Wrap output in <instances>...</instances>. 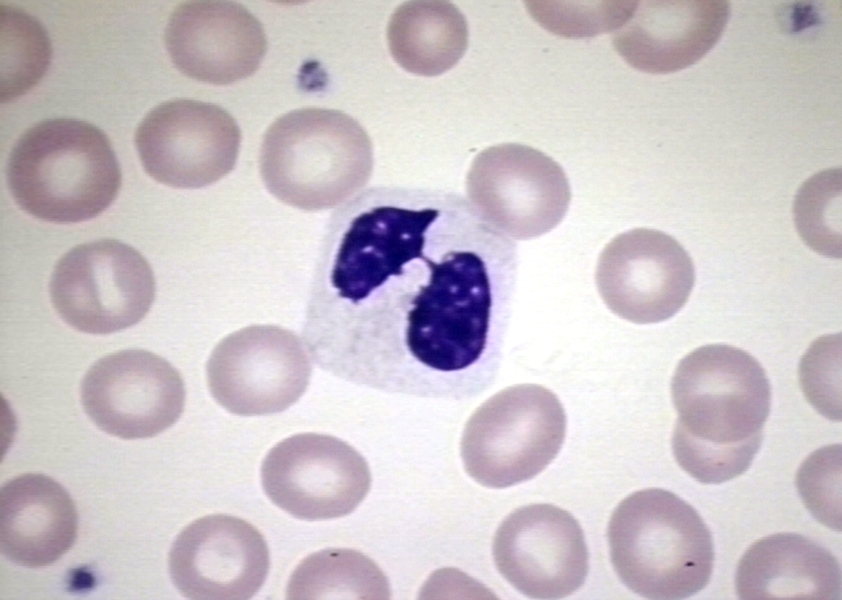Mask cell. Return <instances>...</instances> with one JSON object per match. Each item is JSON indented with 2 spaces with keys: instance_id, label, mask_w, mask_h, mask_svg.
Returning <instances> with one entry per match:
<instances>
[{
  "instance_id": "1",
  "label": "cell",
  "mask_w": 842,
  "mask_h": 600,
  "mask_svg": "<svg viewBox=\"0 0 842 600\" xmlns=\"http://www.w3.org/2000/svg\"><path fill=\"white\" fill-rule=\"evenodd\" d=\"M516 269L514 241L465 198L370 191L337 212L320 244L305 347L358 385L460 395L497 366Z\"/></svg>"
},
{
  "instance_id": "2",
  "label": "cell",
  "mask_w": 842,
  "mask_h": 600,
  "mask_svg": "<svg viewBox=\"0 0 842 600\" xmlns=\"http://www.w3.org/2000/svg\"><path fill=\"white\" fill-rule=\"evenodd\" d=\"M671 395L678 413L672 450L680 467L704 484L743 474L761 446L771 406L760 363L730 345L699 347L678 363Z\"/></svg>"
},
{
  "instance_id": "3",
  "label": "cell",
  "mask_w": 842,
  "mask_h": 600,
  "mask_svg": "<svg viewBox=\"0 0 842 600\" xmlns=\"http://www.w3.org/2000/svg\"><path fill=\"white\" fill-rule=\"evenodd\" d=\"M6 176L22 210L55 223L96 217L121 186L107 136L74 118L46 119L27 129L10 152Z\"/></svg>"
},
{
  "instance_id": "4",
  "label": "cell",
  "mask_w": 842,
  "mask_h": 600,
  "mask_svg": "<svg viewBox=\"0 0 842 600\" xmlns=\"http://www.w3.org/2000/svg\"><path fill=\"white\" fill-rule=\"evenodd\" d=\"M611 562L623 584L648 599H683L709 583L710 531L676 494L649 488L629 495L608 525Z\"/></svg>"
},
{
  "instance_id": "5",
  "label": "cell",
  "mask_w": 842,
  "mask_h": 600,
  "mask_svg": "<svg viewBox=\"0 0 842 600\" xmlns=\"http://www.w3.org/2000/svg\"><path fill=\"white\" fill-rule=\"evenodd\" d=\"M260 174L268 191L292 207L333 208L368 182L373 148L363 127L348 114L303 108L276 119L264 134Z\"/></svg>"
},
{
  "instance_id": "6",
  "label": "cell",
  "mask_w": 842,
  "mask_h": 600,
  "mask_svg": "<svg viewBox=\"0 0 842 600\" xmlns=\"http://www.w3.org/2000/svg\"><path fill=\"white\" fill-rule=\"evenodd\" d=\"M565 432V412L553 392L531 383L505 388L467 421L461 440L464 468L482 486H513L552 462Z\"/></svg>"
},
{
  "instance_id": "7",
  "label": "cell",
  "mask_w": 842,
  "mask_h": 600,
  "mask_svg": "<svg viewBox=\"0 0 842 600\" xmlns=\"http://www.w3.org/2000/svg\"><path fill=\"white\" fill-rule=\"evenodd\" d=\"M49 292L67 324L85 333L109 334L144 318L155 298V278L135 248L101 239L75 246L58 260Z\"/></svg>"
},
{
  "instance_id": "8",
  "label": "cell",
  "mask_w": 842,
  "mask_h": 600,
  "mask_svg": "<svg viewBox=\"0 0 842 600\" xmlns=\"http://www.w3.org/2000/svg\"><path fill=\"white\" fill-rule=\"evenodd\" d=\"M465 189L485 220L518 240L552 230L571 201L563 168L547 154L519 143L497 144L477 154Z\"/></svg>"
},
{
  "instance_id": "9",
  "label": "cell",
  "mask_w": 842,
  "mask_h": 600,
  "mask_svg": "<svg viewBox=\"0 0 842 600\" xmlns=\"http://www.w3.org/2000/svg\"><path fill=\"white\" fill-rule=\"evenodd\" d=\"M305 348L294 332L275 325L235 331L211 352L206 367L209 391L233 414L282 412L309 385L312 367Z\"/></svg>"
},
{
  "instance_id": "10",
  "label": "cell",
  "mask_w": 842,
  "mask_h": 600,
  "mask_svg": "<svg viewBox=\"0 0 842 600\" xmlns=\"http://www.w3.org/2000/svg\"><path fill=\"white\" fill-rule=\"evenodd\" d=\"M240 142V129L226 110L185 98L153 108L135 132L145 171L175 188H201L226 176L236 164Z\"/></svg>"
},
{
  "instance_id": "11",
  "label": "cell",
  "mask_w": 842,
  "mask_h": 600,
  "mask_svg": "<svg viewBox=\"0 0 842 600\" xmlns=\"http://www.w3.org/2000/svg\"><path fill=\"white\" fill-rule=\"evenodd\" d=\"M268 498L302 520L348 515L369 492L371 473L364 457L330 435L302 433L276 444L261 468Z\"/></svg>"
},
{
  "instance_id": "12",
  "label": "cell",
  "mask_w": 842,
  "mask_h": 600,
  "mask_svg": "<svg viewBox=\"0 0 842 600\" xmlns=\"http://www.w3.org/2000/svg\"><path fill=\"white\" fill-rule=\"evenodd\" d=\"M185 395L179 372L164 358L142 349L100 358L80 386L89 418L123 439L153 437L172 426L183 412Z\"/></svg>"
},
{
  "instance_id": "13",
  "label": "cell",
  "mask_w": 842,
  "mask_h": 600,
  "mask_svg": "<svg viewBox=\"0 0 842 600\" xmlns=\"http://www.w3.org/2000/svg\"><path fill=\"white\" fill-rule=\"evenodd\" d=\"M595 280L613 313L633 323L649 324L671 318L685 305L695 270L689 254L673 237L636 228L606 245Z\"/></svg>"
},
{
  "instance_id": "14",
  "label": "cell",
  "mask_w": 842,
  "mask_h": 600,
  "mask_svg": "<svg viewBox=\"0 0 842 600\" xmlns=\"http://www.w3.org/2000/svg\"><path fill=\"white\" fill-rule=\"evenodd\" d=\"M493 557L500 574L531 598L569 596L588 573V550L579 523L551 504H531L510 513L495 533Z\"/></svg>"
},
{
  "instance_id": "15",
  "label": "cell",
  "mask_w": 842,
  "mask_h": 600,
  "mask_svg": "<svg viewBox=\"0 0 842 600\" xmlns=\"http://www.w3.org/2000/svg\"><path fill=\"white\" fill-rule=\"evenodd\" d=\"M169 573L189 599L252 598L264 584L270 566L267 543L249 522L230 515L199 518L172 544Z\"/></svg>"
},
{
  "instance_id": "16",
  "label": "cell",
  "mask_w": 842,
  "mask_h": 600,
  "mask_svg": "<svg viewBox=\"0 0 842 600\" xmlns=\"http://www.w3.org/2000/svg\"><path fill=\"white\" fill-rule=\"evenodd\" d=\"M164 40L183 74L215 85L249 77L267 51L260 21L231 1L183 2L170 15Z\"/></svg>"
},
{
  "instance_id": "17",
  "label": "cell",
  "mask_w": 842,
  "mask_h": 600,
  "mask_svg": "<svg viewBox=\"0 0 842 600\" xmlns=\"http://www.w3.org/2000/svg\"><path fill=\"white\" fill-rule=\"evenodd\" d=\"M729 14L722 0L638 1L631 18L613 32V46L637 70L676 72L715 46Z\"/></svg>"
},
{
  "instance_id": "18",
  "label": "cell",
  "mask_w": 842,
  "mask_h": 600,
  "mask_svg": "<svg viewBox=\"0 0 842 600\" xmlns=\"http://www.w3.org/2000/svg\"><path fill=\"white\" fill-rule=\"evenodd\" d=\"M75 504L52 478L22 474L0 492V546L10 561L29 568L50 565L74 544Z\"/></svg>"
},
{
  "instance_id": "19",
  "label": "cell",
  "mask_w": 842,
  "mask_h": 600,
  "mask_svg": "<svg viewBox=\"0 0 842 600\" xmlns=\"http://www.w3.org/2000/svg\"><path fill=\"white\" fill-rule=\"evenodd\" d=\"M740 599H841V568L819 543L778 533L753 543L735 574Z\"/></svg>"
},
{
  "instance_id": "20",
  "label": "cell",
  "mask_w": 842,
  "mask_h": 600,
  "mask_svg": "<svg viewBox=\"0 0 842 600\" xmlns=\"http://www.w3.org/2000/svg\"><path fill=\"white\" fill-rule=\"evenodd\" d=\"M468 37L465 17L448 1L405 2L387 26L394 60L422 76H436L455 66L467 49Z\"/></svg>"
},
{
  "instance_id": "21",
  "label": "cell",
  "mask_w": 842,
  "mask_h": 600,
  "mask_svg": "<svg viewBox=\"0 0 842 600\" xmlns=\"http://www.w3.org/2000/svg\"><path fill=\"white\" fill-rule=\"evenodd\" d=\"M390 585L377 564L351 549H326L301 561L291 574L287 599H389Z\"/></svg>"
},
{
  "instance_id": "22",
  "label": "cell",
  "mask_w": 842,
  "mask_h": 600,
  "mask_svg": "<svg viewBox=\"0 0 842 600\" xmlns=\"http://www.w3.org/2000/svg\"><path fill=\"white\" fill-rule=\"evenodd\" d=\"M1 31V99L9 101L41 79L51 59V45L36 19L9 5L1 6Z\"/></svg>"
},
{
  "instance_id": "23",
  "label": "cell",
  "mask_w": 842,
  "mask_h": 600,
  "mask_svg": "<svg viewBox=\"0 0 842 600\" xmlns=\"http://www.w3.org/2000/svg\"><path fill=\"white\" fill-rule=\"evenodd\" d=\"M796 229L815 252L841 257V172L828 169L799 188L793 205Z\"/></svg>"
},
{
  "instance_id": "24",
  "label": "cell",
  "mask_w": 842,
  "mask_h": 600,
  "mask_svg": "<svg viewBox=\"0 0 842 600\" xmlns=\"http://www.w3.org/2000/svg\"><path fill=\"white\" fill-rule=\"evenodd\" d=\"M638 1H527L532 17L548 31L567 38L616 31L633 15Z\"/></svg>"
},
{
  "instance_id": "25",
  "label": "cell",
  "mask_w": 842,
  "mask_h": 600,
  "mask_svg": "<svg viewBox=\"0 0 842 600\" xmlns=\"http://www.w3.org/2000/svg\"><path fill=\"white\" fill-rule=\"evenodd\" d=\"M841 446H826L812 453L797 473V487L812 515L840 531Z\"/></svg>"
},
{
  "instance_id": "26",
  "label": "cell",
  "mask_w": 842,
  "mask_h": 600,
  "mask_svg": "<svg viewBox=\"0 0 842 600\" xmlns=\"http://www.w3.org/2000/svg\"><path fill=\"white\" fill-rule=\"evenodd\" d=\"M841 334L818 338L800 362L799 376L808 401L824 416L841 419Z\"/></svg>"
}]
</instances>
